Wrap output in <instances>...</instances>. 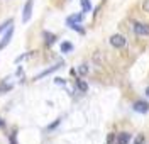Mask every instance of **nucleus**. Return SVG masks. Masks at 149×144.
Instances as JSON below:
<instances>
[{
    "label": "nucleus",
    "instance_id": "obj_22",
    "mask_svg": "<svg viewBox=\"0 0 149 144\" xmlns=\"http://www.w3.org/2000/svg\"><path fill=\"white\" fill-rule=\"evenodd\" d=\"M3 125H5V124H3V120H2V119H0V127H3Z\"/></svg>",
    "mask_w": 149,
    "mask_h": 144
},
{
    "label": "nucleus",
    "instance_id": "obj_8",
    "mask_svg": "<svg viewBox=\"0 0 149 144\" xmlns=\"http://www.w3.org/2000/svg\"><path fill=\"white\" fill-rule=\"evenodd\" d=\"M58 68H61V63H59V65H56V66H53V68H49V70H46V71H42L41 75H37V77H36V80H41L42 77H46V75H49V73H53V71H56Z\"/></svg>",
    "mask_w": 149,
    "mask_h": 144
},
{
    "label": "nucleus",
    "instance_id": "obj_1",
    "mask_svg": "<svg viewBox=\"0 0 149 144\" xmlns=\"http://www.w3.org/2000/svg\"><path fill=\"white\" fill-rule=\"evenodd\" d=\"M32 7H34V0H27L26 5H24V10H22V22H29V20H31Z\"/></svg>",
    "mask_w": 149,
    "mask_h": 144
},
{
    "label": "nucleus",
    "instance_id": "obj_3",
    "mask_svg": "<svg viewBox=\"0 0 149 144\" xmlns=\"http://www.w3.org/2000/svg\"><path fill=\"white\" fill-rule=\"evenodd\" d=\"M12 36H14V24H12V26H10V29H7V32L3 34V39L0 41V49H5V46L10 42Z\"/></svg>",
    "mask_w": 149,
    "mask_h": 144
},
{
    "label": "nucleus",
    "instance_id": "obj_14",
    "mask_svg": "<svg viewBox=\"0 0 149 144\" xmlns=\"http://www.w3.org/2000/svg\"><path fill=\"white\" fill-rule=\"evenodd\" d=\"M107 143H109V144H117V136L110 134V136H109V139H107Z\"/></svg>",
    "mask_w": 149,
    "mask_h": 144
},
{
    "label": "nucleus",
    "instance_id": "obj_11",
    "mask_svg": "<svg viewBox=\"0 0 149 144\" xmlns=\"http://www.w3.org/2000/svg\"><path fill=\"white\" fill-rule=\"evenodd\" d=\"M44 38H46V42L49 44V46L56 41V36H54V34H49V32H44Z\"/></svg>",
    "mask_w": 149,
    "mask_h": 144
},
{
    "label": "nucleus",
    "instance_id": "obj_4",
    "mask_svg": "<svg viewBox=\"0 0 149 144\" xmlns=\"http://www.w3.org/2000/svg\"><path fill=\"white\" fill-rule=\"evenodd\" d=\"M134 32H136L137 36H148L149 34V26L148 24H141V22H137V24H134Z\"/></svg>",
    "mask_w": 149,
    "mask_h": 144
},
{
    "label": "nucleus",
    "instance_id": "obj_15",
    "mask_svg": "<svg viewBox=\"0 0 149 144\" xmlns=\"http://www.w3.org/2000/svg\"><path fill=\"white\" fill-rule=\"evenodd\" d=\"M71 29H74V31H78V32H80V34H83V32H85V29L81 27V26H80V24H73V26H71Z\"/></svg>",
    "mask_w": 149,
    "mask_h": 144
},
{
    "label": "nucleus",
    "instance_id": "obj_12",
    "mask_svg": "<svg viewBox=\"0 0 149 144\" xmlns=\"http://www.w3.org/2000/svg\"><path fill=\"white\" fill-rule=\"evenodd\" d=\"M76 86H78L81 92H86V90H88V85L85 83L83 80H76Z\"/></svg>",
    "mask_w": 149,
    "mask_h": 144
},
{
    "label": "nucleus",
    "instance_id": "obj_2",
    "mask_svg": "<svg viewBox=\"0 0 149 144\" xmlns=\"http://www.w3.org/2000/svg\"><path fill=\"white\" fill-rule=\"evenodd\" d=\"M110 44L113 48H124L125 46V38L120 36V34H113L110 38Z\"/></svg>",
    "mask_w": 149,
    "mask_h": 144
},
{
    "label": "nucleus",
    "instance_id": "obj_9",
    "mask_svg": "<svg viewBox=\"0 0 149 144\" xmlns=\"http://www.w3.org/2000/svg\"><path fill=\"white\" fill-rule=\"evenodd\" d=\"M80 2H81V9H83V12H90V10H92L90 0H80Z\"/></svg>",
    "mask_w": 149,
    "mask_h": 144
},
{
    "label": "nucleus",
    "instance_id": "obj_6",
    "mask_svg": "<svg viewBox=\"0 0 149 144\" xmlns=\"http://www.w3.org/2000/svg\"><path fill=\"white\" fill-rule=\"evenodd\" d=\"M81 20H83V14H74V15H70V17L66 19V24L71 27L73 24H80Z\"/></svg>",
    "mask_w": 149,
    "mask_h": 144
},
{
    "label": "nucleus",
    "instance_id": "obj_13",
    "mask_svg": "<svg viewBox=\"0 0 149 144\" xmlns=\"http://www.w3.org/2000/svg\"><path fill=\"white\" fill-rule=\"evenodd\" d=\"M78 73H80V75H86V73H88V66H86V65H81V66L78 68Z\"/></svg>",
    "mask_w": 149,
    "mask_h": 144
},
{
    "label": "nucleus",
    "instance_id": "obj_5",
    "mask_svg": "<svg viewBox=\"0 0 149 144\" xmlns=\"http://www.w3.org/2000/svg\"><path fill=\"white\" fill-rule=\"evenodd\" d=\"M134 110H136V112H139V114H148L149 104H148V102H144V100H139V102H136V104H134Z\"/></svg>",
    "mask_w": 149,
    "mask_h": 144
},
{
    "label": "nucleus",
    "instance_id": "obj_19",
    "mask_svg": "<svg viewBox=\"0 0 149 144\" xmlns=\"http://www.w3.org/2000/svg\"><path fill=\"white\" fill-rule=\"evenodd\" d=\"M54 81H56V83H58V85H65V83H66V81H65V80H63V78H56Z\"/></svg>",
    "mask_w": 149,
    "mask_h": 144
},
{
    "label": "nucleus",
    "instance_id": "obj_7",
    "mask_svg": "<svg viewBox=\"0 0 149 144\" xmlns=\"http://www.w3.org/2000/svg\"><path fill=\"white\" fill-rule=\"evenodd\" d=\"M129 141H130L129 132H120V134H117V144H129Z\"/></svg>",
    "mask_w": 149,
    "mask_h": 144
},
{
    "label": "nucleus",
    "instance_id": "obj_20",
    "mask_svg": "<svg viewBox=\"0 0 149 144\" xmlns=\"http://www.w3.org/2000/svg\"><path fill=\"white\" fill-rule=\"evenodd\" d=\"M10 141H12V144H17V141H15V136L12 134V137H10Z\"/></svg>",
    "mask_w": 149,
    "mask_h": 144
},
{
    "label": "nucleus",
    "instance_id": "obj_10",
    "mask_svg": "<svg viewBox=\"0 0 149 144\" xmlns=\"http://www.w3.org/2000/svg\"><path fill=\"white\" fill-rule=\"evenodd\" d=\"M61 51H63V53H70V51H73V44L68 42V41L63 42V44H61Z\"/></svg>",
    "mask_w": 149,
    "mask_h": 144
},
{
    "label": "nucleus",
    "instance_id": "obj_18",
    "mask_svg": "<svg viewBox=\"0 0 149 144\" xmlns=\"http://www.w3.org/2000/svg\"><path fill=\"white\" fill-rule=\"evenodd\" d=\"M59 122H61V119H58V120H56V122H53V124L49 125V127H47V129H49V131H51V129H54L56 125H59Z\"/></svg>",
    "mask_w": 149,
    "mask_h": 144
},
{
    "label": "nucleus",
    "instance_id": "obj_21",
    "mask_svg": "<svg viewBox=\"0 0 149 144\" xmlns=\"http://www.w3.org/2000/svg\"><path fill=\"white\" fill-rule=\"evenodd\" d=\"M146 97H148V98H149V86H148V88H146Z\"/></svg>",
    "mask_w": 149,
    "mask_h": 144
},
{
    "label": "nucleus",
    "instance_id": "obj_17",
    "mask_svg": "<svg viewBox=\"0 0 149 144\" xmlns=\"http://www.w3.org/2000/svg\"><path fill=\"white\" fill-rule=\"evenodd\" d=\"M142 9H144V12H148V14H149V0H144V3H142Z\"/></svg>",
    "mask_w": 149,
    "mask_h": 144
},
{
    "label": "nucleus",
    "instance_id": "obj_16",
    "mask_svg": "<svg viewBox=\"0 0 149 144\" xmlns=\"http://www.w3.org/2000/svg\"><path fill=\"white\" fill-rule=\"evenodd\" d=\"M32 53H34V51H31L29 54H22V56H19L17 59H15V63H19V61H22V59H27V58H31V56H32Z\"/></svg>",
    "mask_w": 149,
    "mask_h": 144
}]
</instances>
